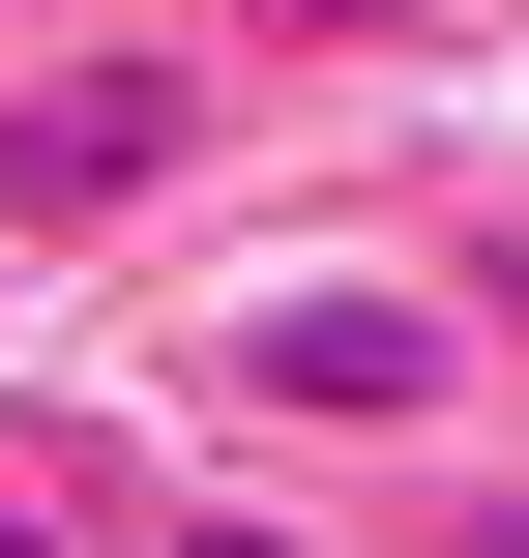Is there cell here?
<instances>
[{"mask_svg":"<svg viewBox=\"0 0 529 558\" xmlns=\"http://www.w3.org/2000/svg\"><path fill=\"white\" fill-rule=\"evenodd\" d=\"M177 558H294V530H177Z\"/></svg>","mask_w":529,"mask_h":558,"instance_id":"cell-3","label":"cell"},{"mask_svg":"<svg viewBox=\"0 0 529 558\" xmlns=\"http://www.w3.org/2000/svg\"><path fill=\"white\" fill-rule=\"evenodd\" d=\"M206 383H265V412H353V441H383V412H442V383H471V324H442L412 265H265V294L206 324Z\"/></svg>","mask_w":529,"mask_h":558,"instance_id":"cell-1","label":"cell"},{"mask_svg":"<svg viewBox=\"0 0 529 558\" xmlns=\"http://www.w3.org/2000/svg\"><path fill=\"white\" fill-rule=\"evenodd\" d=\"M177 147H206V88H177V59H59V88L0 118V206H29V235H118Z\"/></svg>","mask_w":529,"mask_h":558,"instance_id":"cell-2","label":"cell"},{"mask_svg":"<svg viewBox=\"0 0 529 558\" xmlns=\"http://www.w3.org/2000/svg\"><path fill=\"white\" fill-rule=\"evenodd\" d=\"M471 558H529V500H501V530H471Z\"/></svg>","mask_w":529,"mask_h":558,"instance_id":"cell-4","label":"cell"},{"mask_svg":"<svg viewBox=\"0 0 529 558\" xmlns=\"http://www.w3.org/2000/svg\"><path fill=\"white\" fill-rule=\"evenodd\" d=\"M0 558H59V530H0Z\"/></svg>","mask_w":529,"mask_h":558,"instance_id":"cell-5","label":"cell"}]
</instances>
